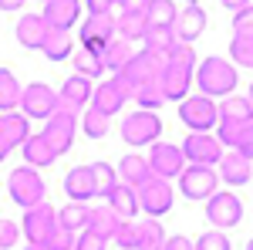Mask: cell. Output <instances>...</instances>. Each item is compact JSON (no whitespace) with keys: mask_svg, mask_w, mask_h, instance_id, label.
<instances>
[{"mask_svg":"<svg viewBox=\"0 0 253 250\" xmlns=\"http://www.w3.org/2000/svg\"><path fill=\"white\" fill-rule=\"evenodd\" d=\"M193 68H196V51L189 48V44H175L172 54L166 58L162 78H159V88H162L166 101L186 98L189 85H193Z\"/></svg>","mask_w":253,"mask_h":250,"instance_id":"6da1fadb","label":"cell"},{"mask_svg":"<svg viewBox=\"0 0 253 250\" xmlns=\"http://www.w3.org/2000/svg\"><path fill=\"white\" fill-rule=\"evenodd\" d=\"M162 68H166V58L149 54V51H138V54H132V61H128L112 81L118 85V92H122L125 98H135L138 88L156 85L159 78H162Z\"/></svg>","mask_w":253,"mask_h":250,"instance_id":"7a4b0ae2","label":"cell"},{"mask_svg":"<svg viewBox=\"0 0 253 250\" xmlns=\"http://www.w3.org/2000/svg\"><path fill=\"white\" fill-rule=\"evenodd\" d=\"M196 85H199V95L206 98H230L236 88V68L226 58H206L196 64Z\"/></svg>","mask_w":253,"mask_h":250,"instance_id":"3957f363","label":"cell"},{"mask_svg":"<svg viewBox=\"0 0 253 250\" xmlns=\"http://www.w3.org/2000/svg\"><path fill=\"white\" fill-rule=\"evenodd\" d=\"M216 112H219V135H216V142L236 149L243 129L253 122V105L247 101V98H240V95H230L223 105H216Z\"/></svg>","mask_w":253,"mask_h":250,"instance_id":"277c9868","label":"cell"},{"mask_svg":"<svg viewBox=\"0 0 253 250\" xmlns=\"http://www.w3.org/2000/svg\"><path fill=\"white\" fill-rule=\"evenodd\" d=\"M7 193H10V200H14L17 206L31 210V206L44 203V196H47V183L38 176V169L20 166V169H14V173L7 176Z\"/></svg>","mask_w":253,"mask_h":250,"instance_id":"5b68a950","label":"cell"},{"mask_svg":"<svg viewBox=\"0 0 253 250\" xmlns=\"http://www.w3.org/2000/svg\"><path fill=\"white\" fill-rule=\"evenodd\" d=\"M58 230V210L44 200L38 206H31V210L24 213V223H20V233L27 237V244L31 247H44L51 237Z\"/></svg>","mask_w":253,"mask_h":250,"instance_id":"8992f818","label":"cell"},{"mask_svg":"<svg viewBox=\"0 0 253 250\" xmlns=\"http://www.w3.org/2000/svg\"><path fill=\"white\" fill-rule=\"evenodd\" d=\"M179 118L186 129H193L196 135H210L216 122H219V112H216V101L206 95H193V98H182L179 105Z\"/></svg>","mask_w":253,"mask_h":250,"instance_id":"52a82bcc","label":"cell"},{"mask_svg":"<svg viewBox=\"0 0 253 250\" xmlns=\"http://www.w3.org/2000/svg\"><path fill=\"white\" fill-rule=\"evenodd\" d=\"M61 108L58 92L44 81H34L20 92V115L24 118H51Z\"/></svg>","mask_w":253,"mask_h":250,"instance_id":"ba28073f","label":"cell"},{"mask_svg":"<svg viewBox=\"0 0 253 250\" xmlns=\"http://www.w3.org/2000/svg\"><path fill=\"white\" fill-rule=\"evenodd\" d=\"M159 135H162V122L156 112H132L122 122V139L125 146H156Z\"/></svg>","mask_w":253,"mask_h":250,"instance_id":"9c48e42d","label":"cell"},{"mask_svg":"<svg viewBox=\"0 0 253 250\" xmlns=\"http://www.w3.org/2000/svg\"><path fill=\"white\" fill-rule=\"evenodd\" d=\"M216 186H219V176L210 169V166H186L179 173V190L186 200H210L216 196Z\"/></svg>","mask_w":253,"mask_h":250,"instance_id":"30bf717a","label":"cell"},{"mask_svg":"<svg viewBox=\"0 0 253 250\" xmlns=\"http://www.w3.org/2000/svg\"><path fill=\"white\" fill-rule=\"evenodd\" d=\"M135 196H138V210L149 213V220H159L162 213L172 210V186L159 176H152L145 186H138Z\"/></svg>","mask_w":253,"mask_h":250,"instance_id":"8fae6325","label":"cell"},{"mask_svg":"<svg viewBox=\"0 0 253 250\" xmlns=\"http://www.w3.org/2000/svg\"><path fill=\"white\" fill-rule=\"evenodd\" d=\"M75 129H78V115L75 112H64L58 108L54 115L47 118V125H44V142L54 149V155H64L71 149V142H75Z\"/></svg>","mask_w":253,"mask_h":250,"instance_id":"7c38bea8","label":"cell"},{"mask_svg":"<svg viewBox=\"0 0 253 250\" xmlns=\"http://www.w3.org/2000/svg\"><path fill=\"white\" fill-rule=\"evenodd\" d=\"M81 48L84 51H95V54H101L112 41L118 38V27H115V17H88L81 20Z\"/></svg>","mask_w":253,"mask_h":250,"instance_id":"4fadbf2b","label":"cell"},{"mask_svg":"<svg viewBox=\"0 0 253 250\" xmlns=\"http://www.w3.org/2000/svg\"><path fill=\"white\" fill-rule=\"evenodd\" d=\"M179 149H182V159H189L193 166H210V169H213L216 162L223 159V146L216 142V135H196V132H189V135H186V142H182Z\"/></svg>","mask_w":253,"mask_h":250,"instance_id":"5bb4252c","label":"cell"},{"mask_svg":"<svg viewBox=\"0 0 253 250\" xmlns=\"http://www.w3.org/2000/svg\"><path fill=\"white\" fill-rule=\"evenodd\" d=\"M145 162H149L152 176H159V179H172V176H179L182 169H186L182 149H179V146H172V142H156Z\"/></svg>","mask_w":253,"mask_h":250,"instance_id":"9a60e30c","label":"cell"},{"mask_svg":"<svg viewBox=\"0 0 253 250\" xmlns=\"http://www.w3.org/2000/svg\"><path fill=\"white\" fill-rule=\"evenodd\" d=\"M206 216H210V223L219 227V230L236 227L243 220V203L236 200L233 193H216V196H210V203H206Z\"/></svg>","mask_w":253,"mask_h":250,"instance_id":"2e32d148","label":"cell"},{"mask_svg":"<svg viewBox=\"0 0 253 250\" xmlns=\"http://www.w3.org/2000/svg\"><path fill=\"white\" fill-rule=\"evenodd\" d=\"M122 17H115L118 27V38L122 41H145L149 34V17H145V3H118Z\"/></svg>","mask_w":253,"mask_h":250,"instance_id":"e0dca14e","label":"cell"},{"mask_svg":"<svg viewBox=\"0 0 253 250\" xmlns=\"http://www.w3.org/2000/svg\"><path fill=\"white\" fill-rule=\"evenodd\" d=\"M31 139V125L20 112H10V115H0V162L14 152L17 146H24Z\"/></svg>","mask_w":253,"mask_h":250,"instance_id":"ac0fdd59","label":"cell"},{"mask_svg":"<svg viewBox=\"0 0 253 250\" xmlns=\"http://www.w3.org/2000/svg\"><path fill=\"white\" fill-rule=\"evenodd\" d=\"M78 17H81V3H75V0H47L44 14H41L47 31H58V34H71V24Z\"/></svg>","mask_w":253,"mask_h":250,"instance_id":"d6986e66","label":"cell"},{"mask_svg":"<svg viewBox=\"0 0 253 250\" xmlns=\"http://www.w3.org/2000/svg\"><path fill=\"white\" fill-rule=\"evenodd\" d=\"M203 31H206V10H203L199 3H189V7L175 17V24H172V34H175L179 44H193Z\"/></svg>","mask_w":253,"mask_h":250,"instance_id":"ffe728a7","label":"cell"},{"mask_svg":"<svg viewBox=\"0 0 253 250\" xmlns=\"http://www.w3.org/2000/svg\"><path fill=\"white\" fill-rule=\"evenodd\" d=\"M91 81L88 78H81V75H71V78H64V85H61V92H58V101H61V108L64 112H75L78 115V108L84 105V101H91Z\"/></svg>","mask_w":253,"mask_h":250,"instance_id":"44dd1931","label":"cell"},{"mask_svg":"<svg viewBox=\"0 0 253 250\" xmlns=\"http://www.w3.org/2000/svg\"><path fill=\"white\" fill-rule=\"evenodd\" d=\"M64 193L68 203H88L95 200V179H91V166H75L64 176Z\"/></svg>","mask_w":253,"mask_h":250,"instance_id":"7402d4cb","label":"cell"},{"mask_svg":"<svg viewBox=\"0 0 253 250\" xmlns=\"http://www.w3.org/2000/svg\"><path fill=\"white\" fill-rule=\"evenodd\" d=\"M115 173H118V183L128 186V190H138V186H145V183L152 179V169H149L145 155H125V159L118 162Z\"/></svg>","mask_w":253,"mask_h":250,"instance_id":"603a6c76","label":"cell"},{"mask_svg":"<svg viewBox=\"0 0 253 250\" xmlns=\"http://www.w3.org/2000/svg\"><path fill=\"white\" fill-rule=\"evenodd\" d=\"M219 173H223V183H230V186H247L250 176H253V166H250V159H243V155L233 149V152H223Z\"/></svg>","mask_w":253,"mask_h":250,"instance_id":"cb8c5ba5","label":"cell"},{"mask_svg":"<svg viewBox=\"0 0 253 250\" xmlns=\"http://www.w3.org/2000/svg\"><path fill=\"white\" fill-rule=\"evenodd\" d=\"M44 38H47V24L41 20V14H24L17 20V41L31 51H41L44 48Z\"/></svg>","mask_w":253,"mask_h":250,"instance_id":"d4e9b609","label":"cell"},{"mask_svg":"<svg viewBox=\"0 0 253 250\" xmlns=\"http://www.w3.org/2000/svg\"><path fill=\"white\" fill-rule=\"evenodd\" d=\"M122 105H125V95L118 92V85H115V81H101L95 92H91V108H95L98 115H105V118H108V115H115Z\"/></svg>","mask_w":253,"mask_h":250,"instance_id":"484cf974","label":"cell"},{"mask_svg":"<svg viewBox=\"0 0 253 250\" xmlns=\"http://www.w3.org/2000/svg\"><path fill=\"white\" fill-rule=\"evenodd\" d=\"M105 200H108V210L115 213L118 220H132V216L138 213V196H135V190H128V186H122V183H118V186L108 193Z\"/></svg>","mask_w":253,"mask_h":250,"instance_id":"4316f807","label":"cell"},{"mask_svg":"<svg viewBox=\"0 0 253 250\" xmlns=\"http://www.w3.org/2000/svg\"><path fill=\"white\" fill-rule=\"evenodd\" d=\"M20 149H24V159H27V166H31V169H38V166H51V162L58 159V155H54V149L44 142V135H41V132L31 135Z\"/></svg>","mask_w":253,"mask_h":250,"instance_id":"83f0119b","label":"cell"},{"mask_svg":"<svg viewBox=\"0 0 253 250\" xmlns=\"http://www.w3.org/2000/svg\"><path fill=\"white\" fill-rule=\"evenodd\" d=\"M20 81L14 71H0V115H10V112H17L20 105Z\"/></svg>","mask_w":253,"mask_h":250,"instance_id":"f1b7e54d","label":"cell"},{"mask_svg":"<svg viewBox=\"0 0 253 250\" xmlns=\"http://www.w3.org/2000/svg\"><path fill=\"white\" fill-rule=\"evenodd\" d=\"M88 216H91V206L88 203H68L64 210H58V227L68 233H78L88 227Z\"/></svg>","mask_w":253,"mask_h":250,"instance_id":"f546056e","label":"cell"},{"mask_svg":"<svg viewBox=\"0 0 253 250\" xmlns=\"http://www.w3.org/2000/svg\"><path fill=\"white\" fill-rule=\"evenodd\" d=\"M132 54H135V51H132V44H128V41H122V38H115L105 51H101V64H105V71H115V75H118V71L132 61Z\"/></svg>","mask_w":253,"mask_h":250,"instance_id":"4dcf8cb0","label":"cell"},{"mask_svg":"<svg viewBox=\"0 0 253 250\" xmlns=\"http://www.w3.org/2000/svg\"><path fill=\"white\" fill-rule=\"evenodd\" d=\"M175 44L179 41H175L172 27H149V34H145V51L149 54H159V58H169Z\"/></svg>","mask_w":253,"mask_h":250,"instance_id":"1f68e13d","label":"cell"},{"mask_svg":"<svg viewBox=\"0 0 253 250\" xmlns=\"http://www.w3.org/2000/svg\"><path fill=\"white\" fill-rule=\"evenodd\" d=\"M145 17H149V27H172L179 10L169 0H149L145 3Z\"/></svg>","mask_w":253,"mask_h":250,"instance_id":"d6a6232c","label":"cell"},{"mask_svg":"<svg viewBox=\"0 0 253 250\" xmlns=\"http://www.w3.org/2000/svg\"><path fill=\"white\" fill-rule=\"evenodd\" d=\"M166 247V230L159 220H145L138 223V247L135 250H162Z\"/></svg>","mask_w":253,"mask_h":250,"instance_id":"836d02e7","label":"cell"},{"mask_svg":"<svg viewBox=\"0 0 253 250\" xmlns=\"http://www.w3.org/2000/svg\"><path fill=\"white\" fill-rule=\"evenodd\" d=\"M118 223H122V220H118V216H115L112 210H95V206H91V216H88V230H95L98 237H101V240L115 237Z\"/></svg>","mask_w":253,"mask_h":250,"instance_id":"e575fe53","label":"cell"},{"mask_svg":"<svg viewBox=\"0 0 253 250\" xmlns=\"http://www.w3.org/2000/svg\"><path fill=\"white\" fill-rule=\"evenodd\" d=\"M44 58L51 61H64L71 58V34H58V31H47V38H44Z\"/></svg>","mask_w":253,"mask_h":250,"instance_id":"d590c367","label":"cell"},{"mask_svg":"<svg viewBox=\"0 0 253 250\" xmlns=\"http://www.w3.org/2000/svg\"><path fill=\"white\" fill-rule=\"evenodd\" d=\"M91 179H95V196H108L118 186V173L108 162H95L91 166Z\"/></svg>","mask_w":253,"mask_h":250,"instance_id":"8d00e7d4","label":"cell"},{"mask_svg":"<svg viewBox=\"0 0 253 250\" xmlns=\"http://www.w3.org/2000/svg\"><path fill=\"white\" fill-rule=\"evenodd\" d=\"M75 71L81 78H95V75H105V64H101V54L95 51H75Z\"/></svg>","mask_w":253,"mask_h":250,"instance_id":"74e56055","label":"cell"},{"mask_svg":"<svg viewBox=\"0 0 253 250\" xmlns=\"http://www.w3.org/2000/svg\"><path fill=\"white\" fill-rule=\"evenodd\" d=\"M230 54H233V64H240V68H253V38L233 34V44H230Z\"/></svg>","mask_w":253,"mask_h":250,"instance_id":"f35d334b","label":"cell"},{"mask_svg":"<svg viewBox=\"0 0 253 250\" xmlns=\"http://www.w3.org/2000/svg\"><path fill=\"white\" fill-rule=\"evenodd\" d=\"M135 101L142 105V112H156V108H162L166 105V95H162V88L156 85H145V88H138L135 92Z\"/></svg>","mask_w":253,"mask_h":250,"instance_id":"ab89813d","label":"cell"},{"mask_svg":"<svg viewBox=\"0 0 253 250\" xmlns=\"http://www.w3.org/2000/svg\"><path fill=\"white\" fill-rule=\"evenodd\" d=\"M81 125H84V135H88V139H105V132H108V118L98 115L95 108H88V112H84Z\"/></svg>","mask_w":253,"mask_h":250,"instance_id":"60d3db41","label":"cell"},{"mask_svg":"<svg viewBox=\"0 0 253 250\" xmlns=\"http://www.w3.org/2000/svg\"><path fill=\"white\" fill-rule=\"evenodd\" d=\"M115 240L122 250H135L138 247V223H132V220H122L115 230Z\"/></svg>","mask_w":253,"mask_h":250,"instance_id":"b9f144b4","label":"cell"},{"mask_svg":"<svg viewBox=\"0 0 253 250\" xmlns=\"http://www.w3.org/2000/svg\"><path fill=\"white\" fill-rule=\"evenodd\" d=\"M193 250H230V240H226V233H223V230H206L193 244Z\"/></svg>","mask_w":253,"mask_h":250,"instance_id":"7bdbcfd3","label":"cell"},{"mask_svg":"<svg viewBox=\"0 0 253 250\" xmlns=\"http://www.w3.org/2000/svg\"><path fill=\"white\" fill-rule=\"evenodd\" d=\"M233 34L253 38V3H243V7L233 14Z\"/></svg>","mask_w":253,"mask_h":250,"instance_id":"ee69618b","label":"cell"},{"mask_svg":"<svg viewBox=\"0 0 253 250\" xmlns=\"http://www.w3.org/2000/svg\"><path fill=\"white\" fill-rule=\"evenodd\" d=\"M75 240H78L75 233H68V230H61V227H58L54 237L44 244V250H75Z\"/></svg>","mask_w":253,"mask_h":250,"instance_id":"f6af8a7d","label":"cell"},{"mask_svg":"<svg viewBox=\"0 0 253 250\" xmlns=\"http://www.w3.org/2000/svg\"><path fill=\"white\" fill-rule=\"evenodd\" d=\"M17 223L14 220H0V250H7V247H17Z\"/></svg>","mask_w":253,"mask_h":250,"instance_id":"bcb514c9","label":"cell"},{"mask_svg":"<svg viewBox=\"0 0 253 250\" xmlns=\"http://www.w3.org/2000/svg\"><path fill=\"white\" fill-rule=\"evenodd\" d=\"M75 250H105V240H101L95 230H88V227H84V233L75 240Z\"/></svg>","mask_w":253,"mask_h":250,"instance_id":"7dc6e473","label":"cell"},{"mask_svg":"<svg viewBox=\"0 0 253 250\" xmlns=\"http://www.w3.org/2000/svg\"><path fill=\"white\" fill-rule=\"evenodd\" d=\"M236 152L243 155V159H253V122L243 129V135H240V142H236Z\"/></svg>","mask_w":253,"mask_h":250,"instance_id":"c3c4849f","label":"cell"},{"mask_svg":"<svg viewBox=\"0 0 253 250\" xmlns=\"http://www.w3.org/2000/svg\"><path fill=\"white\" fill-rule=\"evenodd\" d=\"M112 10H115L112 0H91L88 3V17H112Z\"/></svg>","mask_w":253,"mask_h":250,"instance_id":"681fc988","label":"cell"},{"mask_svg":"<svg viewBox=\"0 0 253 250\" xmlns=\"http://www.w3.org/2000/svg\"><path fill=\"white\" fill-rule=\"evenodd\" d=\"M162 250H193V244L186 237H166V247Z\"/></svg>","mask_w":253,"mask_h":250,"instance_id":"f907efd6","label":"cell"},{"mask_svg":"<svg viewBox=\"0 0 253 250\" xmlns=\"http://www.w3.org/2000/svg\"><path fill=\"white\" fill-rule=\"evenodd\" d=\"M247 101H250V105H253V85H250V95H247Z\"/></svg>","mask_w":253,"mask_h":250,"instance_id":"816d5d0a","label":"cell"},{"mask_svg":"<svg viewBox=\"0 0 253 250\" xmlns=\"http://www.w3.org/2000/svg\"><path fill=\"white\" fill-rule=\"evenodd\" d=\"M24 250H44V247H31V244H27V247H24Z\"/></svg>","mask_w":253,"mask_h":250,"instance_id":"f5cc1de1","label":"cell"},{"mask_svg":"<svg viewBox=\"0 0 253 250\" xmlns=\"http://www.w3.org/2000/svg\"><path fill=\"white\" fill-rule=\"evenodd\" d=\"M247 250H253V237H250V244H247Z\"/></svg>","mask_w":253,"mask_h":250,"instance_id":"db71d44e","label":"cell"}]
</instances>
